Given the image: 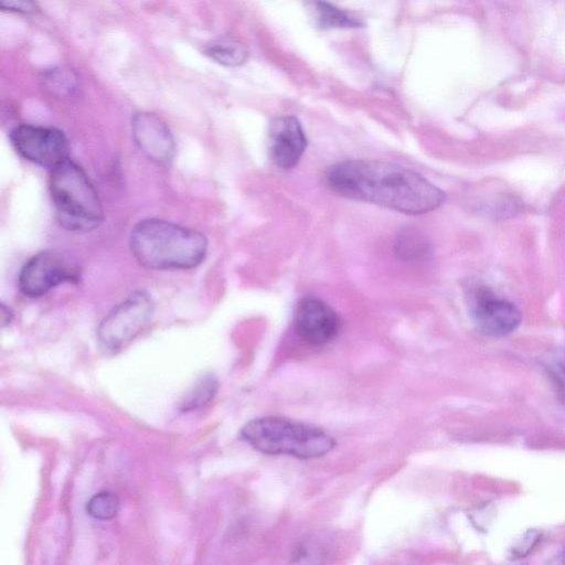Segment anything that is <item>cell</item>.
<instances>
[{"instance_id": "obj_1", "label": "cell", "mask_w": 565, "mask_h": 565, "mask_svg": "<svg viewBox=\"0 0 565 565\" xmlns=\"http://www.w3.org/2000/svg\"><path fill=\"white\" fill-rule=\"evenodd\" d=\"M329 188L341 196L406 214H424L445 201V193L417 172L379 160H347L326 172Z\"/></svg>"}, {"instance_id": "obj_16", "label": "cell", "mask_w": 565, "mask_h": 565, "mask_svg": "<svg viewBox=\"0 0 565 565\" xmlns=\"http://www.w3.org/2000/svg\"><path fill=\"white\" fill-rule=\"evenodd\" d=\"M216 390V379L211 374L204 375L184 397L181 408L191 411L206 405L213 398Z\"/></svg>"}, {"instance_id": "obj_10", "label": "cell", "mask_w": 565, "mask_h": 565, "mask_svg": "<svg viewBox=\"0 0 565 565\" xmlns=\"http://www.w3.org/2000/svg\"><path fill=\"white\" fill-rule=\"evenodd\" d=\"M307 138L299 120L280 116L271 120L268 129V151L275 164L291 169L302 157Z\"/></svg>"}, {"instance_id": "obj_4", "label": "cell", "mask_w": 565, "mask_h": 565, "mask_svg": "<svg viewBox=\"0 0 565 565\" xmlns=\"http://www.w3.org/2000/svg\"><path fill=\"white\" fill-rule=\"evenodd\" d=\"M50 192L60 224L68 231L88 232L103 221V206L89 178L70 158L51 170Z\"/></svg>"}, {"instance_id": "obj_2", "label": "cell", "mask_w": 565, "mask_h": 565, "mask_svg": "<svg viewBox=\"0 0 565 565\" xmlns=\"http://www.w3.org/2000/svg\"><path fill=\"white\" fill-rule=\"evenodd\" d=\"M130 248L143 267L190 269L204 260L207 239L196 230L161 218H146L132 228Z\"/></svg>"}, {"instance_id": "obj_20", "label": "cell", "mask_w": 565, "mask_h": 565, "mask_svg": "<svg viewBox=\"0 0 565 565\" xmlns=\"http://www.w3.org/2000/svg\"><path fill=\"white\" fill-rule=\"evenodd\" d=\"M2 10L30 14L38 10L35 0H0Z\"/></svg>"}, {"instance_id": "obj_8", "label": "cell", "mask_w": 565, "mask_h": 565, "mask_svg": "<svg viewBox=\"0 0 565 565\" xmlns=\"http://www.w3.org/2000/svg\"><path fill=\"white\" fill-rule=\"evenodd\" d=\"M468 306L476 327L489 335H507L521 323L522 315L511 301L497 296L486 286L472 289Z\"/></svg>"}, {"instance_id": "obj_12", "label": "cell", "mask_w": 565, "mask_h": 565, "mask_svg": "<svg viewBox=\"0 0 565 565\" xmlns=\"http://www.w3.org/2000/svg\"><path fill=\"white\" fill-rule=\"evenodd\" d=\"M317 25L322 29L358 28L360 21L327 0H305Z\"/></svg>"}, {"instance_id": "obj_14", "label": "cell", "mask_w": 565, "mask_h": 565, "mask_svg": "<svg viewBox=\"0 0 565 565\" xmlns=\"http://www.w3.org/2000/svg\"><path fill=\"white\" fill-rule=\"evenodd\" d=\"M206 54L217 63L226 66H237L247 58L246 49L237 41L224 39L214 42L206 49Z\"/></svg>"}, {"instance_id": "obj_17", "label": "cell", "mask_w": 565, "mask_h": 565, "mask_svg": "<svg viewBox=\"0 0 565 565\" xmlns=\"http://www.w3.org/2000/svg\"><path fill=\"white\" fill-rule=\"evenodd\" d=\"M119 509L118 498L109 491L94 494L86 504L87 513L97 520L113 519Z\"/></svg>"}, {"instance_id": "obj_5", "label": "cell", "mask_w": 565, "mask_h": 565, "mask_svg": "<svg viewBox=\"0 0 565 565\" xmlns=\"http://www.w3.org/2000/svg\"><path fill=\"white\" fill-rule=\"evenodd\" d=\"M153 311L151 296L143 290L134 291L99 323L97 339L100 347L109 352L119 351L146 328Z\"/></svg>"}, {"instance_id": "obj_19", "label": "cell", "mask_w": 565, "mask_h": 565, "mask_svg": "<svg viewBox=\"0 0 565 565\" xmlns=\"http://www.w3.org/2000/svg\"><path fill=\"white\" fill-rule=\"evenodd\" d=\"M540 540V533L537 531H527L520 541L513 546L512 555L518 557L525 556Z\"/></svg>"}, {"instance_id": "obj_6", "label": "cell", "mask_w": 565, "mask_h": 565, "mask_svg": "<svg viewBox=\"0 0 565 565\" xmlns=\"http://www.w3.org/2000/svg\"><path fill=\"white\" fill-rule=\"evenodd\" d=\"M79 266L71 256L58 250L33 255L20 270L18 286L28 297H41L52 288L79 279Z\"/></svg>"}, {"instance_id": "obj_22", "label": "cell", "mask_w": 565, "mask_h": 565, "mask_svg": "<svg viewBox=\"0 0 565 565\" xmlns=\"http://www.w3.org/2000/svg\"><path fill=\"white\" fill-rule=\"evenodd\" d=\"M561 557H562V563H565V551H564V553L561 555Z\"/></svg>"}, {"instance_id": "obj_7", "label": "cell", "mask_w": 565, "mask_h": 565, "mask_svg": "<svg viewBox=\"0 0 565 565\" xmlns=\"http://www.w3.org/2000/svg\"><path fill=\"white\" fill-rule=\"evenodd\" d=\"M10 142L25 160L53 169L68 159V140L54 127L19 125L10 132Z\"/></svg>"}, {"instance_id": "obj_15", "label": "cell", "mask_w": 565, "mask_h": 565, "mask_svg": "<svg viewBox=\"0 0 565 565\" xmlns=\"http://www.w3.org/2000/svg\"><path fill=\"white\" fill-rule=\"evenodd\" d=\"M396 254L405 260H419L428 255V242L412 230L403 231L395 242Z\"/></svg>"}, {"instance_id": "obj_21", "label": "cell", "mask_w": 565, "mask_h": 565, "mask_svg": "<svg viewBox=\"0 0 565 565\" xmlns=\"http://www.w3.org/2000/svg\"><path fill=\"white\" fill-rule=\"evenodd\" d=\"M12 317L13 315L11 309L2 303L0 309L1 326L6 327L7 324H9L12 320Z\"/></svg>"}, {"instance_id": "obj_13", "label": "cell", "mask_w": 565, "mask_h": 565, "mask_svg": "<svg viewBox=\"0 0 565 565\" xmlns=\"http://www.w3.org/2000/svg\"><path fill=\"white\" fill-rule=\"evenodd\" d=\"M42 82L52 94L62 97L73 96L79 88L77 76L71 70L61 67L45 71Z\"/></svg>"}, {"instance_id": "obj_11", "label": "cell", "mask_w": 565, "mask_h": 565, "mask_svg": "<svg viewBox=\"0 0 565 565\" xmlns=\"http://www.w3.org/2000/svg\"><path fill=\"white\" fill-rule=\"evenodd\" d=\"M295 326L305 341L321 345L335 337L339 319L326 302L315 297H306L298 302Z\"/></svg>"}, {"instance_id": "obj_18", "label": "cell", "mask_w": 565, "mask_h": 565, "mask_svg": "<svg viewBox=\"0 0 565 565\" xmlns=\"http://www.w3.org/2000/svg\"><path fill=\"white\" fill-rule=\"evenodd\" d=\"M546 371L554 383L557 395L565 404V351L556 352L547 360Z\"/></svg>"}, {"instance_id": "obj_3", "label": "cell", "mask_w": 565, "mask_h": 565, "mask_svg": "<svg viewBox=\"0 0 565 565\" xmlns=\"http://www.w3.org/2000/svg\"><path fill=\"white\" fill-rule=\"evenodd\" d=\"M241 435L260 452L301 459L324 456L335 445L334 439L318 427L276 416L248 422Z\"/></svg>"}, {"instance_id": "obj_9", "label": "cell", "mask_w": 565, "mask_h": 565, "mask_svg": "<svg viewBox=\"0 0 565 565\" xmlns=\"http://www.w3.org/2000/svg\"><path fill=\"white\" fill-rule=\"evenodd\" d=\"M132 138L152 162L168 167L175 154V142L166 122L157 115L141 111L131 120Z\"/></svg>"}]
</instances>
